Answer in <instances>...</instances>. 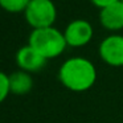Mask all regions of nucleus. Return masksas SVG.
<instances>
[{
  "instance_id": "obj_10",
  "label": "nucleus",
  "mask_w": 123,
  "mask_h": 123,
  "mask_svg": "<svg viewBox=\"0 0 123 123\" xmlns=\"http://www.w3.org/2000/svg\"><path fill=\"white\" fill-rule=\"evenodd\" d=\"M11 93V87H9V75L6 73L0 72V103L6 101L8 94Z\"/></svg>"
},
{
  "instance_id": "obj_3",
  "label": "nucleus",
  "mask_w": 123,
  "mask_h": 123,
  "mask_svg": "<svg viewBox=\"0 0 123 123\" xmlns=\"http://www.w3.org/2000/svg\"><path fill=\"white\" fill-rule=\"evenodd\" d=\"M24 13L33 29L53 27L57 19V9L52 0H31Z\"/></svg>"
},
{
  "instance_id": "obj_6",
  "label": "nucleus",
  "mask_w": 123,
  "mask_h": 123,
  "mask_svg": "<svg viewBox=\"0 0 123 123\" xmlns=\"http://www.w3.org/2000/svg\"><path fill=\"white\" fill-rule=\"evenodd\" d=\"M46 61L40 53L35 50L31 45H25L23 48L19 49V52L16 53V62L19 65V68L21 70L27 73H33L38 72L45 66Z\"/></svg>"
},
{
  "instance_id": "obj_8",
  "label": "nucleus",
  "mask_w": 123,
  "mask_h": 123,
  "mask_svg": "<svg viewBox=\"0 0 123 123\" xmlns=\"http://www.w3.org/2000/svg\"><path fill=\"white\" fill-rule=\"evenodd\" d=\"M9 87H11V93L13 94L17 95L27 94L33 87V78L31 77L29 73L24 70L15 72L9 75Z\"/></svg>"
},
{
  "instance_id": "obj_12",
  "label": "nucleus",
  "mask_w": 123,
  "mask_h": 123,
  "mask_svg": "<svg viewBox=\"0 0 123 123\" xmlns=\"http://www.w3.org/2000/svg\"><path fill=\"white\" fill-rule=\"evenodd\" d=\"M122 1H123V0H122Z\"/></svg>"
},
{
  "instance_id": "obj_7",
  "label": "nucleus",
  "mask_w": 123,
  "mask_h": 123,
  "mask_svg": "<svg viewBox=\"0 0 123 123\" xmlns=\"http://www.w3.org/2000/svg\"><path fill=\"white\" fill-rule=\"evenodd\" d=\"M99 23L105 29L118 32L123 29V1L119 0L99 11Z\"/></svg>"
},
{
  "instance_id": "obj_4",
  "label": "nucleus",
  "mask_w": 123,
  "mask_h": 123,
  "mask_svg": "<svg viewBox=\"0 0 123 123\" xmlns=\"http://www.w3.org/2000/svg\"><path fill=\"white\" fill-rule=\"evenodd\" d=\"M101 60L112 68L123 66V36L110 35L101 41L98 48Z\"/></svg>"
},
{
  "instance_id": "obj_9",
  "label": "nucleus",
  "mask_w": 123,
  "mask_h": 123,
  "mask_svg": "<svg viewBox=\"0 0 123 123\" xmlns=\"http://www.w3.org/2000/svg\"><path fill=\"white\" fill-rule=\"evenodd\" d=\"M31 0H0V7L7 12L17 13V12H24L27 9Z\"/></svg>"
},
{
  "instance_id": "obj_1",
  "label": "nucleus",
  "mask_w": 123,
  "mask_h": 123,
  "mask_svg": "<svg viewBox=\"0 0 123 123\" xmlns=\"http://www.w3.org/2000/svg\"><path fill=\"white\" fill-rule=\"evenodd\" d=\"M97 75L95 65L85 57L68 58L58 70L60 82L74 93L90 90L97 81Z\"/></svg>"
},
{
  "instance_id": "obj_11",
  "label": "nucleus",
  "mask_w": 123,
  "mask_h": 123,
  "mask_svg": "<svg viewBox=\"0 0 123 123\" xmlns=\"http://www.w3.org/2000/svg\"><path fill=\"white\" fill-rule=\"evenodd\" d=\"M90 1L97 7V8L102 9V8H106V7L117 3V1H119V0H90Z\"/></svg>"
},
{
  "instance_id": "obj_5",
  "label": "nucleus",
  "mask_w": 123,
  "mask_h": 123,
  "mask_svg": "<svg viewBox=\"0 0 123 123\" xmlns=\"http://www.w3.org/2000/svg\"><path fill=\"white\" fill-rule=\"evenodd\" d=\"M93 35L94 29L91 24L87 20L83 19H77L70 21L64 31L68 46H72V48H82V46L87 45L93 38Z\"/></svg>"
},
{
  "instance_id": "obj_2",
  "label": "nucleus",
  "mask_w": 123,
  "mask_h": 123,
  "mask_svg": "<svg viewBox=\"0 0 123 123\" xmlns=\"http://www.w3.org/2000/svg\"><path fill=\"white\" fill-rule=\"evenodd\" d=\"M45 60L56 58L65 52L68 44L62 32L54 27L33 29L29 35V44Z\"/></svg>"
}]
</instances>
